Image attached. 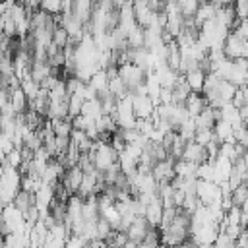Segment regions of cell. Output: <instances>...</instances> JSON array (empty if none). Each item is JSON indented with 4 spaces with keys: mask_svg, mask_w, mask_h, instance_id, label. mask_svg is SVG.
Listing matches in <instances>:
<instances>
[{
    "mask_svg": "<svg viewBox=\"0 0 248 248\" xmlns=\"http://www.w3.org/2000/svg\"><path fill=\"white\" fill-rule=\"evenodd\" d=\"M196 176L200 180H211L213 182V163L211 161H203L198 165V170H196Z\"/></svg>",
    "mask_w": 248,
    "mask_h": 248,
    "instance_id": "33",
    "label": "cell"
},
{
    "mask_svg": "<svg viewBox=\"0 0 248 248\" xmlns=\"http://www.w3.org/2000/svg\"><path fill=\"white\" fill-rule=\"evenodd\" d=\"M50 122V128H52V134L54 136H64V138H70L74 126H72V118H54V120H48Z\"/></svg>",
    "mask_w": 248,
    "mask_h": 248,
    "instance_id": "22",
    "label": "cell"
},
{
    "mask_svg": "<svg viewBox=\"0 0 248 248\" xmlns=\"http://www.w3.org/2000/svg\"><path fill=\"white\" fill-rule=\"evenodd\" d=\"M231 103H232L234 107H242V105H244V91H242V87H236V91H234Z\"/></svg>",
    "mask_w": 248,
    "mask_h": 248,
    "instance_id": "34",
    "label": "cell"
},
{
    "mask_svg": "<svg viewBox=\"0 0 248 248\" xmlns=\"http://www.w3.org/2000/svg\"><path fill=\"white\" fill-rule=\"evenodd\" d=\"M227 248H236V246H234V242H232V244H229V246H227Z\"/></svg>",
    "mask_w": 248,
    "mask_h": 248,
    "instance_id": "38",
    "label": "cell"
},
{
    "mask_svg": "<svg viewBox=\"0 0 248 248\" xmlns=\"http://www.w3.org/2000/svg\"><path fill=\"white\" fill-rule=\"evenodd\" d=\"M95 231H97V238H99V240H108L110 234L114 232V229L110 227V223H108L105 217H101V215H99V219L95 221Z\"/></svg>",
    "mask_w": 248,
    "mask_h": 248,
    "instance_id": "27",
    "label": "cell"
},
{
    "mask_svg": "<svg viewBox=\"0 0 248 248\" xmlns=\"http://www.w3.org/2000/svg\"><path fill=\"white\" fill-rule=\"evenodd\" d=\"M240 211H242V213H248V198L240 203Z\"/></svg>",
    "mask_w": 248,
    "mask_h": 248,
    "instance_id": "36",
    "label": "cell"
},
{
    "mask_svg": "<svg viewBox=\"0 0 248 248\" xmlns=\"http://www.w3.org/2000/svg\"><path fill=\"white\" fill-rule=\"evenodd\" d=\"M217 23L225 25L227 29H232V25L236 23V14H234V8L232 6H217L215 10V17H213Z\"/></svg>",
    "mask_w": 248,
    "mask_h": 248,
    "instance_id": "17",
    "label": "cell"
},
{
    "mask_svg": "<svg viewBox=\"0 0 248 248\" xmlns=\"http://www.w3.org/2000/svg\"><path fill=\"white\" fill-rule=\"evenodd\" d=\"M81 180H83V170H81L78 165H74V167L66 169V170H64V174H62V178H60L62 186H64L70 194H76V192H78V188H79Z\"/></svg>",
    "mask_w": 248,
    "mask_h": 248,
    "instance_id": "8",
    "label": "cell"
},
{
    "mask_svg": "<svg viewBox=\"0 0 248 248\" xmlns=\"http://www.w3.org/2000/svg\"><path fill=\"white\" fill-rule=\"evenodd\" d=\"M132 108L136 118H151L155 112V103L147 93H132Z\"/></svg>",
    "mask_w": 248,
    "mask_h": 248,
    "instance_id": "4",
    "label": "cell"
},
{
    "mask_svg": "<svg viewBox=\"0 0 248 248\" xmlns=\"http://www.w3.org/2000/svg\"><path fill=\"white\" fill-rule=\"evenodd\" d=\"M232 130H234V128H232L229 122L221 120V118L213 124V134H215V140H217L219 143H223V141H234Z\"/></svg>",
    "mask_w": 248,
    "mask_h": 248,
    "instance_id": "19",
    "label": "cell"
},
{
    "mask_svg": "<svg viewBox=\"0 0 248 248\" xmlns=\"http://www.w3.org/2000/svg\"><path fill=\"white\" fill-rule=\"evenodd\" d=\"M39 10H43L50 16H60L62 14V0H41Z\"/></svg>",
    "mask_w": 248,
    "mask_h": 248,
    "instance_id": "32",
    "label": "cell"
},
{
    "mask_svg": "<svg viewBox=\"0 0 248 248\" xmlns=\"http://www.w3.org/2000/svg\"><path fill=\"white\" fill-rule=\"evenodd\" d=\"M93 8H95V0H72V6H70L68 14H72L79 21L87 23L91 14H93Z\"/></svg>",
    "mask_w": 248,
    "mask_h": 248,
    "instance_id": "10",
    "label": "cell"
},
{
    "mask_svg": "<svg viewBox=\"0 0 248 248\" xmlns=\"http://www.w3.org/2000/svg\"><path fill=\"white\" fill-rule=\"evenodd\" d=\"M112 118H114L118 128H132V126H136L138 118H136L134 108H132V93H128L126 97L118 99L116 108L112 112Z\"/></svg>",
    "mask_w": 248,
    "mask_h": 248,
    "instance_id": "2",
    "label": "cell"
},
{
    "mask_svg": "<svg viewBox=\"0 0 248 248\" xmlns=\"http://www.w3.org/2000/svg\"><path fill=\"white\" fill-rule=\"evenodd\" d=\"M213 140H215L213 128H198V130H196V134H194V141L202 143L203 147H205L209 141H213ZM215 141H217V140H215Z\"/></svg>",
    "mask_w": 248,
    "mask_h": 248,
    "instance_id": "31",
    "label": "cell"
},
{
    "mask_svg": "<svg viewBox=\"0 0 248 248\" xmlns=\"http://www.w3.org/2000/svg\"><path fill=\"white\" fill-rule=\"evenodd\" d=\"M244 248H248V244H246V246H244Z\"/></svg>",
    "mask_w": 248,
    "mask_h": 248,
    "instance_id": "39",
    "label": "cell"
},
{
    "mask_svg": "<svg viewBox=\"0 0 248 248\" xmlns=\"http://www.w3.org/2000/svg\"><path fill=\"white\" fill-rule=\"evenodd\" d=\"M21 4L29 10V12H35V10H39V6H41V0H21Z\"/></svg>",
    "mask_w": 248,
    "mask_h": 248,
    "instance_id": "35",
    "label": "cell"
},
{
    "mask_svg": "<svg viewBox=\"0 0 248 248\" xmlns=\"http://www.w3.org/2000/svg\"><path fill=\"white\" fill-rule=\"evenodd\" d=\"M244 85H248V70L244 72Z\"/></svg>",
    "mask_w": 248,
    "mask_h": 248,
    "instance_id": "37",
    "label": "cell"
},
{
    "mask_svg": "<svg viewBox=\"0 0 248 248\" xmlns=\"http://www.w3.org/2000/svg\"><path fill=\"white\" fill-rule=\"evenodd\" d=\"M10 107L14 108L16 114L19 112H25L29 108V99L25 97V93L21 91V87H14L10 91Z\"/></svg>",
    "mask_w": 248,
    "mask_h": 248,
    "instance_id": "18",
    "label": "cell"
},
{
    "mask_svg": "<svg viewBox=\"0 0 248 248\" xmlns=\"http://www.w3.org/2000/svg\"><path fill=\"white\" fill-rule=\"evenodd\" d=\"M219 120V108H213V107H205L198 116H194V122H196V128H213V124Z\"/></svg>",
    "mask_w": 248,
    "mask_h": 248,
    "instance_id": "15",
    "label": "cell"
},
{
    "mask_svg": "<svg viewBox=\"0 0 248 248\" xmlns=\"http://www.w3.org/2000/svg\"><path fill=\"white\" fill-rule=\"evenodd\" d=\"M196 198L200 200V203L209 205L211 202H219V200L223 198V194H221L219 184H215V182H211V180H200V178H198V184H196Z\"/></svg>",
    "mask_w": 248,
    "mask_h": 248,
    "instance_id": "3",
    "label": "cell"
},
{
    "mask_svg": "<svg viewBox=\"0 0 248 248\" xmlns=\"http://www.w3.org/2000/svg\"><path fill=\"white\" fill-rule=\"evenodd\" d=\"M163 209H165V205H163L161 198H157V200H153V202H149V203L145 205L143 217L149 221V225H151V227H159L161 217H163Z\"/></svg>",
    "mask_w": 248,
    "mask_h": 248,
    "instance_id": "13",
    "label": "cell"
},
{
    "mask_svg": "<svg viewBox=\"0 0 248 248\" xmlns=\"http://www.w3.org/2000/svg\"><path fill=\"white\" fill-rule=\"evenodd\" d=\"M81 114L87 116V118H93L97 120L101 114H103V107H101V101L99 97L95 99H89V101H83V107H81Z\"/></svg>",
    "mask_w": 248,
    "mask_h": 248,
    "instance_id": "25",
    "label": "cell"
},
{
    "mask_svg": "<svg viewBox=\"0 0 248 248\" xmlns=\"http://www.w3.org/2000/svg\"><path fill=\"white\" fill-rule=\"evenodd\" d=\"M81 107H83V97L68 95V118H76L78 114H81Z\"/></svg>",
    "mask_w": 248,
    "mask_h": 248,
    "instance_id": "29",
    "label": "cell"
},
{
    "mask_svg": "<svg viewBox=\"0 0 248 248\" xmlns=\"http://www.w3.org/2000/svg\"><path fill=\"white\" fill-rule=\"evenodd\" d=\"M182 105H184V108H186L188 116H190V118H194V116H198V114L207 107V101H205L203 93H194V91H192V93L186 97V101H184Z\"/></svg>",
    "mask_w": 248,
    "mask_h": 248,
    "instance_id": "11",
    "label": "cell"
},
{
    "mask_svg": "<svg viewBox=\"0 0 248 248\" xmlns=\"http://www.w3.org/2000/svg\"><path fill=\"white\" fill-rule=\"evenodd\" d=\"M118 78L124 81L126 89H128L130 93H134L138 87L143 85V81H145V72H143L140 66H136L134 62H122V64H118Z\"/></svg>",
    "mask_w": 248,
    "mask_h": 248,
    "instance_id": "1",
    "label": "cell"
},
{
    "mask_svg": "<svg viewBox=\"0 0 248 248\" xmlns=\"http://www.w3.org/2000/svg\"><path fill=\"white\" fill-rule=\"evenodd\" d=\"M244 41L246 39H240L238 35H234L232 31H229L225 43H223V52L229 60H234V58H242V46H244Z\"/></svg>",
    "mask_w": 248,
    "mask_h": 248,
    "instance_id": "9",
    "label": "cell"
},
{
    "mask_svg": "<svg viewBox=\"0 0 248 248\" xmlns=\"http://www.w3.org/2000/svg\"><path fill=\"white\" fill-rule=\"evenodd\" d=\"M21 213H27L29 209L35 207V192H29V190H23L19 188L17 194L14 196V202H12Z\"/></svg>",
    "mask_w": 248,
    "mask_h": 248,
    "instance_id": "16",
    "label": "cell"
},
{
    "mask_svg": "<svg viewBox=\"0 0 248 248\" xmlns=\"http://www.w3.org/2000/svg\"><path fill=\"white\" fill-rule=\"evenodd\" d=\"M180 159L200 165V163L207 161V151H205V147H203L202 143H198V141H194V140H188V141L184 143V149H182V157H180Z\"/></svg>",
    "mask_w": 248,
    "mask_h": 248,
    "instance_id": "6",
    "label": "cell"
},
{
    "mask_svg": "<svg viewBox=\"0 0 248 248\" xmlns=\"http://www.w3.org/2000/svg\"><path fill=\"white\" fill-rule=\"evenodd\" d=\"M219 118L229 122L232 128H238L242 126V118H240V112H238V107H234L232 103H225L221 108H219Z\"/></svg>",
    "mask_w": 248,
    "mask_h": 248,
    "instance_id": "14",
    "label": "cell"
},
{
    "mask_svg": "<svg viewBox=\"0 0 248 248\" xmlns=\"http://www.w3.org/2000/svg\"><path fill=\"white\" fill-rule=\"evenodd\" d=\"M54 46H58V48H64L66 45H70L72 41H70V37H68V33H66V29L62 27V25H56V29L52 31V41H50Z\"/></svg>",
    "mask_w": 248,
    "mask_h": 248,
    "instance_id": "28",
    "label": "cell"
},
{
    "mask_svg": "<svg viewBox=\"0 0 248 248\" xmlns=\"http://www.w3.org/2000/svg\"><path fill=\"white\" fill-rule=\"evenodd\" d=\"M196 130H198V128H196V122H194V118H190V116H188L186 120H182V122L178 124V128H176L174 132H176V134H178L182 140H186V141H188V140H194V134H196Z\"/></svg>",
    "mask_w": 248,
    "mask_h": 248,
    "instance_id": "26",
    "label": "cell"
},
{
    "mask_svg": "<svg viewBox=\"0 0 248 248\" xmlns=\"http://www.w3.org/2000/svg\"><path fill=\"white\" fill-rule=\"evenodd\" d=\"M143 41H145V29L140 27V25H134V27L126 33V45H128L130 48L143 46Z\"/></svg>",
    "mask_w": 248,
    "mask_h": 248,
    "instance_id": "23",
    "label": "cell"
},
{
    "mask_svg": "<svg viewBox=\"0 0 248 248\" xmlns=\"http://www.w3.org/2000/svg\"><path fill=\"white\" fill-rule=\"evenodd\" d=\"M149 229H151L149 221H147L143 215H138V217L128 225V229H126L128 240H132V242L140 244V242L145 238V234H147V231H149Z\"/></svg>",
    "mask_w": 248,
    "mask_h": 248,
    "instance_id": "7",
    "label": "cell"
},
{
    "mask_svg": "<svg viewBox=\"0 0 248 248\" xmlns=\"http://www.w3.org/2000/svg\"><path fill=\"white\" fill-rule=\"evenodd\" d=\"M205 74H207V72H203V70L198 66V68L188 70V72L182 74V76H184V79H186L190 91H194V93H202V89H203V81H205Z\"/></svg>",
    "mask_w": 248,
    "mask_h": 248,
    "instance_id": "12",
    "label": "cell"
},
{
    "mask_svg": "<svg viewBox=\"0 0 248 248\" xmlns=\"http://www.w3.org/2000/svg\"><path fill=\"white\" fill-rule=\"evenodd\" d=\"M196 170H198V165L196 163H190V161H184V159H176L174 161V174L176 176L190 178V176H196Z\"/></svg>",
    "mask_w": 248,
    "mask_h": 248,
    "instance_id": "24",
    "label": "cell"
},
{
    "mask_svg": "<svg viewBox=\"0 0 248 248\" xmlns=\"http://www.w3.org/2000/svg\"><path fill=\"white\" fill-rule=\"evenodd\" d=\"M151 174L155 178V182H170L176 174H174V159H161L151 167Z\"/></svg>",
    "mask_w": 248,
    "mask_h": 248,
    "instance_id": "5",
    "label": "cell"
},
{
    "mask_svg": "<svg viewBox=\"0 0 248 248\" xmlns=\"http://www.w3.org/2000/svg\"><path fill=\"white\" fill-rule=\"evenodd\" d=\"M87 85L99 95V93H103V91H107V87H108V76H107V72L105 70H97L89 79H87Z\"/></svg>",
    "mask_w": 248,
    "mask_h": 248,
    "instance_id": "20",
    "label": "cell"
},
{
    "mask_svg": "<svg viewBox=\"0 0 248 248\" xmlns=\"http://www.w3.org/2000/svg\"><path fill=\"white\" fill-rule=\"evenodd\" d=\"M170 91H172V103H178V105H182V103L186 101V97L192 93L182 74H180V78L176 79V83L172 85V89H170Z\"/></svg>",
    "mask_w": 248,
    "mask_h": 248,
    "instance_id": "21",
    "label": "cell"
},
{
    "mask_svg": "<svg viewBox=\"0 0 248 248\" xmlns=\"http://www.w3.org/2000/svg\"><path fill=\"white\" fill-rule=\"evenodd\" d=\"M246 198H248V184L246 182H242V184H238V186H234L231 190V202H232V205H238L240 207V203Z\"/></svg>",
    "mask_w": 248,
    "mask_h": 248,
    "instance_id": "30",
    "label": "cell"
}]
</instances>
